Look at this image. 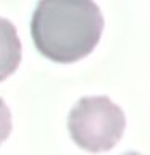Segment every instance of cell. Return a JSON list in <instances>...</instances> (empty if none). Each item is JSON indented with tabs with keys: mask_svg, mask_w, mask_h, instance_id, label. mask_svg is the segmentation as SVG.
I'll return each mask as SVG.
<instances>
[{
	"mask_svg": "<svg viewBox=\"0 0 150 155\" xmlns=\"http://www.w3.org/2000/svg\"><path fill=\"white\" fill-rule=\"evenodd\" d=\"M103 24L94 0H39L31 19V36L45 58L74 63L97 47Z\"/></svg>",
	"mask_w": 150,
	"mask_h": 155,
	"instance_id": "1",
	"label": "cell"
},
{
	"mask_svg": "<svg viewBox=\"0 0 150 155\" xmlns=\"http://www.w3.org/2000/svg\"><path fill=\"white\" fill-rule=\"evenodd\" d=\"M126 128L123 110L108 97H82L68 116V129L73 140L87 152L113 149Z\"/></svg>",
	"mask_w": 150,
	"mask_h": 155,
	"instance_id": "2",
	"label": "cell"
},
{
	"mask_svg": "<svg viewBox=\"0 0 150 155\" xmlns=\"http://www.w3.org/2000/svg\"><path fill=\"white\" fill-rule=\"evenodd\" d=\"M21 63V41L11 21L0 18V82L18 70Z\"/></svg>",
	"mask_w": 150,
	"mask_h": 155,
	"instance_id": "3",
	"label": "cell"
},
{
	"mask_svg": "<svg viewBox=\"0 0 150 155\" xmlns=\"http://www.w3.org/2000/svg\"><path fill=\"white\" fill-rule=\"evenodd\" d=\"M10 133H11V113L5 100L0 97V145L8 139Z\"/></svg>",
	"mask_w": 150,
	"mask_h": 155,
	"instance_id": "4",
	"label": "cell"
}]
</instances>
